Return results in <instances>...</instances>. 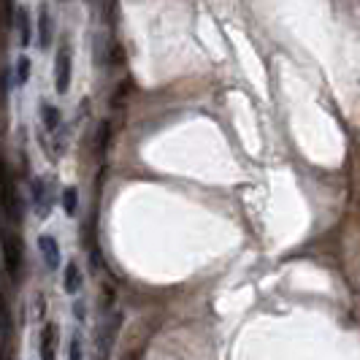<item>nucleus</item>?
I'll list each match as a JSON object with an SVG mask.
<instances>
[{"label": "nucleus", "instance_id": "f257e3e1", "mask_svg": "<svg viewBox=\"0 0 360 360\" xmlns=\"http://www.w3.org/2000/svg\"><path fill=\"white\" fill-rule=\"evenodd\" d=\"M162 317L160 314H141L136 323H130L125 330L122 342H120V360H141L146 352V347L152 342V336L158 333Z\"/></svg>", "mask_w": 360, "mask_h": 360}, {"label": "nucleus", "instance_id": "f03ea898", "mask_svg": "<svg viewBox=\"0 0 360 360\" xmlns=\"http://www.w3.org/2000/svg\"><path fill=\"white\" fill-rule=\"evenodd\" d=\"M3 257H6V274L11 282L22 279V263H25V250H22V241L14 233H6L3 238Z\"/></svg>", "mask_w": 360, "mask_h": 360}, {"label": "nucleus", "instance_id": "7ed1b4c3", "mask_svg": "<svg viewBox=\"0 0 360 360\" xmlns=\"http://www.w3.org/2000/svg\"><path fill=\"white\" fill-rule=\"evenodd\" d=\"M68 87H71V46L63 44L54 57V90L65 95Z\"/></svg>", "mask_w": 360, "mask_h": 360}, {"label": "nucleus", "instance_id": "20e7f679", "mask_svg": "<svg viewBox=\"0 0 360 360\" xmlns=\"http://www.w3.org/2000/svg\"><path fill=\"white\" fill-rule=\"evenodd\" d=\"M6 217L11 219V222H19L22 219V209H19V198H17V184H14V176H11V171L6 168Z\"/></svg>", "mask_w": 360, "mask_h": 360}, {"label": "nucleus", "instance_id": "39448f33", "mask_svg": "<svg viewBox=\"0 0 360 360\" xmlns=\"http://www.w3.org/2000/svg\"><path fill=\"white\" fill-rule=\"evenodd\" d=\"M38 250H41L44 260H46V269L54 271L60 266V244H57L54 236H41V238H38Z\"/></svg>", "mask_w": 360, "mask_h": 360}, {"label": "nucleus", "instance_id": "423d86ee", "mask_svg": "<svg viewBox=\"0 0 360 360\" xmlns=\"http://www.w3.org/2000/svg\"><path fill=\"white\" fill-rule=\"evenodd\" d=\"M57 355V325L46 323L41 333V360H54Z\"/></svg>", "mask_w": 360, "mask_h": 360}, {"label": "nucleus", "instance_id": "0eeeda50", "mask_svg": "<svg viewBox=\"0 0 360 360\" xmlns=\"http://www.w3.org/2000/svg\"><path fill=\"white\" fill-rule=\"evenodd\" d=\"M52 38H54V25L49 11L41 6V14H38V46L41 49H49L52 46Z\"/></svg>", "mask_w": 360, "mask_h": 360}, {"label": "nucleus", "instance_id": "6e6552de", "mask_svg": "<svg viewBox=\"0 0 360 360\" xmlns=\"http://www.w3.org/2000/svg\"><path fill=\"white\" fill-rule=\"evenodd\" d=\"M17 30H19V44L27 46L30 44V11H27V6H19L17 8Z\"/></svg>", "mask_w": 360, "mask_h": 360}, {"label": "nucleus", "instance_id": "1a4fd4ad", "mask_svg": "<svg viewBox=\"0 0 360 360\" xmlns=\"http://www.w3.org/2000/svg\"><path fill=\"white\" fill-rule=\"evenodd\" d=\"M79 288H82V271H79L76 263H68L65 266V276H63V290L73 295V292H79Z\"/></svg>", "mask_w": 360, "mask_h": 360}, {"label": "nucleus", "instance_id": "9d476101", "mask_svg": "<svg viewBox=\"0 0 360 360\" xmlns=\"http://www.w3.org/2000/svg\"><path fill=\"white\" fill-rule=\"evenodd\" d=\"M41 120H44L46 130H57L60 127V108L52 106V103H44L41 106Z\"/></svg>", "mask_w": 360, "mask_h": 360}, {"label": "nucleus", "instance_id": "9b49d317", "mask_svg": "<svg viewBox=\"0 0 360 360\" xmlns=\"http://www.w3.org/2000/svg\"><path fill=\"white\" fill-rule=\"evenodd\" d=\"M76 206H79V190L76 187H65L63 190V209H65V214H76Z\"/></svg>", "mask_w": 360, "mask_h": 360}, {"label": "nucleus", "instance_id": "f8f14e48", "mask_svg": "<svg viewBox=\"0 0 360 360\" xmlns=\"http://www.w3.org/2000/svg\"><path fill=\"white\" fill-rule=\"evenodd\" d=\"M108 141H111V122L103 120V122L98 125V155H103V152H106Z\"/></svg>", "mask_w": 360, "mask_h": 360}, {"label": "nucleus", "instance_id": "ddd939ff", "mask_svg": "<svg viewBox=\"0 0 360 360\" xmlns=\"http://www.w3.org/2000/svg\"><path fill=\"white\" fill-rule=\"evenodd\" d=\"M44 195H46V184L41 179H33V200H36V209L44 214L46 212V203H44Z\"/></svg>", "mask_w": 360, "mask_h": 360}, {"label": "nucleus", "instance_id": "4468645a", "mask_svg": "<svg viewBox=\"0 0 360 360\" xmlns=\"http://www.w3.org/2000/svg\"><path fill=\"white\" fill-rule=\"evenodd\" d=\"M30 65H33V63H30V57H25V54L17 60V82L19 84H27V79H30Z\"/></svg>", "mask_w": 360, "mask_h": 360}, {"label": "nucleus", "instance_id": "2eb2a0df", "mask_svg": "<svg viewBox=\"0 0 360 360\" xmlns=\"http://www.w3.org/2000/svg\"><path fill=\"white\" fill-rule=\"evenodd\" d=\"M71 360H82V339H79V333L71 339Z\"/></svg>", "mask_w": 360, "mask_h": 360}, {"label": "nucleus", "instance_id": "dca6fc26", "mask_svg": "<svg viewBox=\"0 0 360 360\" xmlns=\"http://www.w3.org/2000/svg\"><path fill=\"white\" fill-rule=\"evenodd\" d=\"M73 314H76L79 320H84V304H82V301H76V307H73Z\"/></svg>", "mask_w": 360, "mask_h": 360}]
</instances>
